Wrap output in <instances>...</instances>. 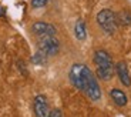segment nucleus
Masks as SVG:
<instances>
[{"label":"nucleus","mask_w":131,"mask_h":117,"mask_svg":"<svg viewBox=\"0 0 131 117\" xmlns=\"http://www.w3.org/2000/svg\"><path fill=\"white\" fill-rule=\"evenodd\" d=\"M69 77L71 84L75 89L84 91L85 94L89 96V99L91 100H100L101 97V90H100V86H98L97 80H95L94 74L91 73L89 67L85 64L81 63H75L71 66L69 73Z\"/></svg>","instance_id":"f257e3e1"},{"label":"nucleus","mask_w":131,"mask_h":117,"mask_svg":"<svg viewBox=\"0 0 131 117\" xmlns=\"http://www.w3.org/2000/svg\"><path fill=\"white\" fill-rule=\"evenodd\" d=\"M94 63H95V73L97 77L101 80L107 81L114 76V63H113V57L110 56V53H107L105 50H95L94 53Z\"/></svg>","instance_id":"f03ea898"},{"label":"nucleus","mask_w":131,"mask_h":117,"mask_svg":"<svg viewBox=\"0 0 131 117\" xmlns=\"http://www.w3.org/2000/svg\"><path fill=\"white\" fill-rule=\"evenodd\" d=\"M97 23H98V26L103 29V32H105L107 34H113L118 27L117 14L110 9H103L98 12Z\"/></svg>","instance_id":"7ed1b4c3"},{"label":"nucleus","mask_w":131,"mask_h":117,"mask_svg":"<svg viewBox=\"0 0 131 117\" xmlns=\"http://www.w3.org/2000/svg\"><path fill=\"white\" fill-rule=\"evenodd\" d=\"M37 46H39V50L41 53L49 57V56H54L59 53L60 50V43L59 40L56 39L54 36H44L40 37L39 42H37Z\"/></svg>","instance_id":"20e7f679"},{"label":"nucleus","mask_w":131,"mask_h":117,"mask_svg":"<svg viewBox=\"0 0 131 117\" xmlns=\"http://www.w3.org/2000/svg\"><path fill=\"white\" fill-rule=\"evenodd\" d=\"M33 110H34L36 117H49L51 110H50V106H49V100L44 94H37L34 97Z\"/></svg>","instance_id":"39448f33"},{"label":"nucleus","mask_w":131,"mask_h":117,"mask_svg":"<svg viewBox=\"0 0 131 117\" xmlns=\"http://www.w3.org/2000/svg\"><path fill=\"white\" fill-rule=\"evenodd\" d=\"M33 33L39 37H44V36H56V27L46 22H36L31 26Z\"/></svg>","instance_id":"423d86ee"},{"label":"nucleus","mask_w":131,"mask_h":117,"mask_svg":"<svg viewBox=\"0 0 131 117\" xmlns=\"http://www.w3.org/2000/svg\"><path fill=\"white\" fill-rule=\"evenodd\" d=\"M115 72H117L118 79L121 80L123 84H124L125 87H130L131 86V77H130V73H128L125 62H118V64L115 66Z\"/></svg>","instance_id":"0eeeda50"},{"label":"nucleus","mask_w":131,"mask_h":117,"mask_svg":"<svg viewBox=\"0 0 131 117\" xmlns=\"http://www.w3.org/2000/svg\"><path fill=\"white\" fill-rule=\"evenodd\" d=\"M110 96H111L113 101L117 104L118 107H124L125 104H127V96H125V93L123 90H120V89H113V90L110 91Z\"/></svg>","instance_id":"6e6552de"},{"label":"nucleus","mask_w":131,"mask_h":117,"mask_svg":"<svg viewBox=\"0 0 131 117\" xmlns=\"http://www.w3.org/2000/svg\"><path fill=\"white\" fill-rule=\"evenodd\" d=\"M74 34L79 40H85V37H87V30H85V23L83 20H77L75 22Z\"/></svg>","instance_id":"1a4fd4ad"},{"label":"nucleus","mask_w":131,"mask_h":117,"mask_svg":"<svg viewBox=\"0 0 131 117\" xmlns=\"http://www.w3.org/2000/svg\"><path fill=\"white\" fill-rule=\"evenodd\" d=\"M117 23L121 26H130L131 24V12L128 10H123L117 14Z\"/></svg>","instance_id":"9d476101"},{"label":"nucleus","mask_w":131,"mask_h":117,"mask_svg":"<svg viewBox=\"0 0 131 117\" xmlns=\"http://www.w3.org/2000/svg\"><path fill=\"white\" fill-rule=\"evenodd\" d=\"M46 60H47V56L44 54V53H41L40 50H37V53L33 56V59H31V62L34 63V64H44Z\"/></svg>","instance_id":"9b49d317"},{"label":"nucleus","mask_w":131,"mask_h":117,"mask_svg":"<svg viewBox=\"0 0 131 117\" xmlns=\"http://www.w3.org/2000/svg\"><path fill=\"white\" fill-rule=\"evenodd\" d=\"M49 0H31V7L33 9H39V7L46 6Z\"/></svg>","instance_id":"f8f14e48"},{"label":"nucleus","mask_w":131,"mask_h":117,"mask_svg":"<svg viewBox=\"0 0 131 117\" xmlns=\"http://www.w3.org/2000/svg\"><path fill=\"white\" fill-rule=\"evenodd\" d=\"M49 117H63V113H61V110H59V109H53V110L50 111Z\"/></svg>","instance_id":"ddd939ff"},{"label":"nucleus","mask_w":131,"mask_h":117,"mask_svg":"<svg viewBox=\"0 0 131 117\" xmlns=\"http://www.w3.org/2000/svg\"><path fill=\"white\" fill-rule=\"evenodd\" d=\"M6 16V9L3 6H0V17H4Z\"/></svg>","instance_id":"4468645a"}]
</instances>
